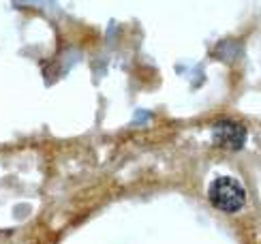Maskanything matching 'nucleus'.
Here are the masks:
<instances>
[{"label": "nucleus", "mask_w": 261, "mask_h": 244, "mask_svg": "<svg viewBox=\"0 0 261 244\" xmlns=\"http://www.w3.org/2000/svg\"><path fill=\"white\" fill-rule=\"evenodd\" d=\"M208 199L223 212H238L244 206L246 193L236 178H216L208 188Z\"/></svg>", "instance_id": "f257e3e1"}, {"label": "nucleus", "mask_w": 261, "mask_h": 244, "mask_svg": "<svg viewBox=\"0 0 261 244\" xmlns=\"http://www.w3.org/2000/svg\"><path fill=\"white\" fill-rule=\"evenodd\" d=\"M214 141L225 150H240L246 141V129L238 122L223 120L214 127Z\"/></svg>", "instance_id": "f03ea898"}]
</instances>
